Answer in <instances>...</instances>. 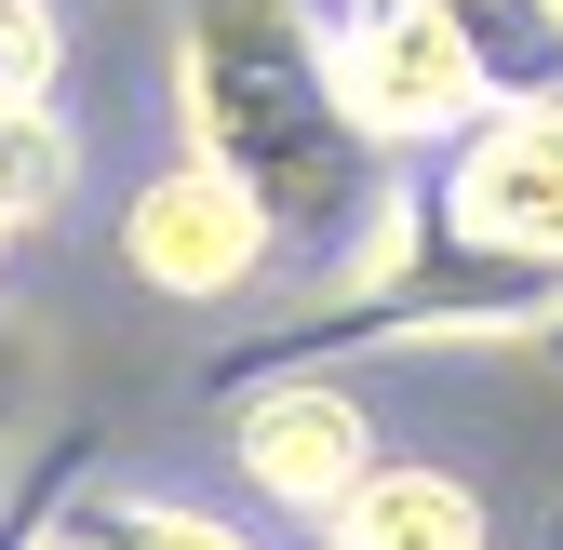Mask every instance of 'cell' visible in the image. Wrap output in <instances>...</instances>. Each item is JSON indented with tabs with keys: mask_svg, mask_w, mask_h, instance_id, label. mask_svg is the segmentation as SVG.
Masks as SVG:
<instances>
[{
	"mask_svg": "<svg viewBox=\"0 0 563 550\" xmlns=\"http://www.w3.org/2000/svg\"><path fill=\"white\" fill-rule=\"evenodd\" d=\"M175 148L201 175H229L296 268H335L402 188L335 121L309 0H175Z\"/></svg>",
	"mask_w": 563,
	"mask_h": 550,
	"instance_id": "1",
	"label": "cell"
},
{
	"mask_svg": "<svg viewBox=\"0 0 563 550\" xmlns=\"http://www.w3.org/2000/svg\"><path fill=\"white\" fill-rule=\"evenodd\" d=\"M322 81H335V121L363 134L389 175L443 162L456 134L497 108L483 67H470L456 0H335V14H322Z\"/></svg>",
	"mask_w": 563,
	"mask_h": 550,
	"instance_id": "2",
	"label": "cell"
},
{
	"mask_svg": "<svg viewBox=\"0 0 563 550\" xmlns=\"http://www.w3.org/2000/svg\"><path fill=\"white\" fill-rule=\"evenodd\" d=\"M416 201H430V229L470 242L483 268H510V283H550V296H563V95L483 108L456 148L416 175Z\"/></svg>",
	"mask_w": 563,
	"mask_h": 550,
	"instance_id": "3",
	"label": "cell"
},
{
	"mask_svg": "<svg viewBox=\"0 0 563 550\" xmlns=\"http://www.w3.org/2000/svg\"><path fill=\"white\" fill-rule=\"evenodd\" d=\"M229 470H242V497H268L282 524L322 537L389 470V443H376V403L349 389L335 363H282V376H242L229 389Z\"/></svg>",
	"mask_w": 563,
	"mask_h": 550,
	"instance_id": "4",
	"label": "cell"
},
{
	"mask_svg": "<svg viewBox=\"0 0 563 550\" xmlns=\"http://www.w3.org/2000/svg\"><path fill=\"white\" fill-rule=\"evenodd\" d=\"M121 268L148 296H175V309H229V296H255L268 268H282V242H268V216L229 175H201L175 148V162L134 175V201H121Z\"/></svg>",
	"mask_w": 563,
	"mask_h": 550,
	"instance_id": "5",
	"label": "cell"
},
{
	"mask_svg": "<svg viewBox=\"0 0 563 550\" xmlns=\"http://www.w3.org/2000/svg\"><path fill=\"white\" fill-rule=\"evenodd\" d=\"M322 537H335V550H497V510H483V484H456V470L389 457Z\"/></svg>",
	"mask_w": 563,
	"mask_h": 550,
	"instance_id": "6",
	"label": "cell"
},
{
	"mask_svg": "<svg viewBox=\"0 0 563 550\" xmlns=\"http://www.w3.org/2000/svg\"><path fill=\"white\" fill-rule=\"evenodd\" d=\"M67 201H81V134H67V108H0V242L54 229Z\"/></svg>",
	"mask_w": 563,
	"mask_h": 550,
	"instance_id": "7",
	"label": "cell"
},
{
	"mask_svg": "<svg viewBox=\"0 0 563 550\" xmlns=\"http://www.w3.org/2000/svg\"><path fill=\"white\" fill-rule=\"evenodd\" d=\"M81 537H95V550H255L229 510L148 497V484H81Z\"/></svg>",
	"mask_w": 563,
	"mask_h": 550,
	"instance_id": "8",
	"label": "cell"
},
{
	"mask_svg": "<svg viewBox=\"0 0 563 550\" xmlns=\"http://www.w3.org/2000/svg\"><path fill=\"white\" fill-rule=\"evenodd\" d=\"M81 457H95V443H41V457H27V497H14V524H0V550H95V537H81V484H95Z\"/></svg>",
	"mask_w": 563,
	"mask_h": 550,
	"instance_id": "9",
	"label": "cell"
},
{
	"mask_svg": "<svg viewBox=\"0 0 563 550\" xmlns=\"http://www.w3.org/2000/svg\"><path fill=\"white\" fill-rule=\"evenodd\" d=\"M54 67H67V14L54 0H0V108H54Z\"/></svg>",
	"mask_w": 563,
	"mask_h": 550,
	"instance_id": "10",
	"label": "cell"
},
{
	"mask_svg": "<svg viewBox=\"0 0 563 550\" xmlns=\"http://www.w3.org/2000/svg\"><path fill=\"white\" fill-rule=\"evenodd\" d=\"M27 417H41V336L0 309V470L27 457Z\"/></svg>",
	"mask_w": 563,
	"mask_h": 550,
	"instance_id": "11",
	"label": "cell"
},
{
	"mask_svg": "<svg viewBox=\"0 0 563 550\" xmlns=\"http://www.w3.org/2000/svg\"><path fill=\"white\" fill-rule=\"evenodd\" d=\"M550 550H563V510H550Z\"/></svg>",
	"mask_w": 563,
	"mask_h": 550,
	"instance_id": "12",
	"label": "cell"
},
{
	"mask_svg": "<svg viewBox=\"0 0 563 550\" xmlns=\"http://www.w3.org/2000/svg\"><path fill=\"white\" fill-rule=\"evenodd\" d=\"M550 363H563V336H550Z\"/></svg>",
	"mask_w": 563,
	"mask_h": 550,
	"instance_id": "13",
	"label": "cell"
},
{
	"mask_svg": "<svg viewBox=\"0 0 563 550\" xmlns=\"http://www.w3.org/2000/svg\"><path fill=\"white\" fill-rule=\"evenodd\" d=\"M0 255H14V242H0Z\"/></svg>",
	"mask_w": 563,
	"mask_h": 550,
	"instance_id": "14",
	"label": "cell"
}]
</instances>
